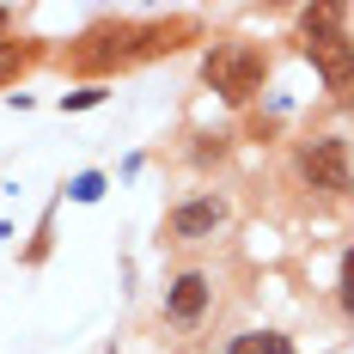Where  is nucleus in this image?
<instances>
[{
	"mask_svg": "<svg viewBox=\"0 0 354 354\" xmlns=\"http://www.w3.org/2000/svg\"><path fill=\"white\" fill-rule=\"evenodd\" d=\"M92 104H104L98 86H86V92H68V98H62V110H92Z\"/></svg>",
	"mask_w": 354,
	"mask_h": 354,
	"instance_id": "nucleus-10",
	"label": "nucleus"
},
{
	"mask_svg": "<svg viewBox=\"0 0 354 354\" xmlns=\"http://www.w3.org/2000/svg\"><path fill=\"white\" fill-rule=\"evenodd\" d=\"M220 226H226V202H220V196H189V202L171 208V239H183V245L214 239Z\"/></svg>",
	"mask_w": 354,
	"mask_h": 354,
	"instance_id": "nucleus-4",
	"label": "nucleus"
},
{
	"mask_svg": "<svg viewBox=\"0 0 354 354\" xmlns=\"http://www.w3.org/2000/svg\"><path fill=\"white\" fill-rule=\"evenodd\" d=\"M208 299H214V287H208V275H177L171 281V293H165V312H171V324H196L202 312H208Z\"/></svg>",
	"mask_w": 354,
	"mask_h": 354,
	"instance_id": "nucleus-5",
	"label": "nucleus"
},
{
	"mask_svg": "<svg viewBox=\"0 0 354 354\" xmlns=\"http://www.w3.org/2000/svg\"><path fill=\"white\" fill-rule=\"evenodd\" d=\"M202 73H208V86L220 98L245 104L250 92L263 86V55H257L250 43H214L208 55H202Z\"/></svg>",
	"mask_w": 354,
	"mask_h": 354,
	"instance_id": "nucleus-2",
	"label": "nucleus"
},
{
	"mask_svg": "<svg viewBox=\"0 0 354 354\" xmlns=\"http://www.w3.org/2000/svg\"><path fill=\"white\" fill-rule=\"evenodd\" d=\"M6 25H12V6H0V31H6Z\"/></svg>",
	"mask_w": 354,
	"mask_h": 354,
	"instance_id": "nucleus-11",
	"label": "nucleus"
},
{
	"mask_svg": "<svg viewBox=\"0 0 354 354\" xmlns=\"http://www.w3.org/2000/svg\"><path fill=\"white\" fill-rule=\"evenodd\" d=\"M299 177H306L312 189L342 196V189H348V141H342V135H318V141H306V147H299Z\"/></svg>",
	"mask_w": 354,
	"mask_h": 354,
	"instance_id": "nucleus-3",
	"label": "nucleus"
},
{
	"mask_svg": "<svg viewBox=\"0 0 354 354\" xmlns=\"http://www.w3.org/2000/svg\"><path fill=\"white\" fill-rule=\"evenodd\" d=\"M19 68H25V49H19V43H0V86H6Z\"/></svg>",
	"mask_w": 354,
	"mask_h": 354,
	"instance_id": "nucleus-9",
	"label": "nucleus"
},
{
	"mask_svg": "<svg viewBox=\"0 0 354 354\" xmlns=\"http://www.w3.org/2000/svg\"><path fill=\"white\" fill-rule=\"evenodd\" d=\"M68 196H73V202H98V196H104V177H98V171L73 177V183H68Z\"/></svg>",
	"mask_w": 354,
	"mask_h": 354,
	"instance_id": "nucleus-8",
	"label": "nucleus"
},
{
	"mask_svg": "<svg viewBox=\"0 0 354 354\" xmlns=\"http://www.w3.org/2000/svg\"><path fill=\"white\" fill-rule=\"evenodd\" d=\"M299 31H306V55L342 92L348 86V6H306L299 12Z\"/></svg>",
	"mask_w": 354,
	"mask_h": 354,
	"instance_id": "nucleus-1",
	"label": "nucleus"
},
{
	"mask_svg": "<svg viewBox=\"0 0 354 354\" xmlns=\"http://www.w3.org/2000/svg\"><path fill=\"white\" fill-rule=\"evenodd\" d=\"M226 354H293V342H287L281 330H245V336L226 342Z\"/></svg>",
	"mask_w": 354,
	"mask_h": 354,
	"instance_id": "nucleus-7",
	"label": "nucleus"
},
{
	"mask_svg": "<svg viewBox=\"0 0 354 354\" xmlns=\"http://www.w3.org/2000/svg\"><path fill=\"white\" fill-rule=\"evenodd\" d=\"M86 43H92V49H80V62H86V68H110V62H122V55H129V31H122V25H116V31L86 37Z\"/></svg>",
	"mask_w": 354,
	"mask_h": 354,
	"instance_id": "nucleus-6",
	"label": "nucleus"
}]
</instances>
